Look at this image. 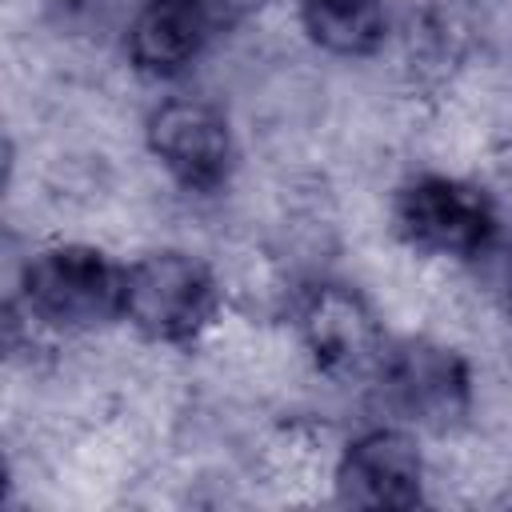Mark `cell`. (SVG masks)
<instances>
[{"label":"cell","instance_id":"obj_1","mask_svg":"<svg viewBox=\"0 0 512 512\" xmlns=\"http://www.w3.org/2000/svg\"><path fill=\"white\" fill-rule=\"evenodd\" d=\"M124 280L128 268H116L100 248L56 244L28 264L24 300L36 320L84 332L124 316Z\"/></svg>","mask_w":512,"mask_h":512},{"label":"cell","instance_id":"obj_2","mask_svg":"<svg viewBox=\"0 0 512 512\" xmlns=\"http://www.w3.org/2000/svg\"><path fill=\"white\" fill-rule=\"evenodd\" d=\"M220 292L212 272L184 252H152L128 268L124 316L152 340L188 344L216 316Z\"/></svg>","mask_w":512,"mask_h":512},{"label":"cell","instance_id":"obj_3","mask_svg":"<svg viewBox=\"0 0 512 512\" xmlns=\"http://www.w3.org/2000/svg\"><path fill=\"white\" fill-rule=\"evenodd\" d=\"M392 220L404 244L432 256H480L496 236L488 196L452 176H420L400 188Z\"/></svg>","mask_w":512,"mask_h":512},{"label":"cell","instance_id":"obj_4","mask_svg":"<svg viewBox=\"0 0 512 512\" xmlns=\"http://www.w3.org/2000/svg\"><path fill=\"white\" fill-rule=\"evenodd\" d=\"M376 380L384 404L420 428L456 424L472 400L468 364L452 348H440L432 340H404L384 348Z\"/></svg>","mask_w":512,"mask_h":512},{"label":"cell","instance_id":"obj_5","mask_svg":"<svg viewBox=\"0 0 512 512\" xmlns=\"http://www.w3.org/2000/svg\"><path fill=\"white\" fill-rule=\"evenodd\" d=\"M296 324L304 336V348L312 352L316 368L332 376H360L376 372L384 356V340L376 328V316L368 304L340 288V284H316L304 292L296 308Z\"/></svg>","mask_w":512,"mask_h":512},{"label":"cell","instance_id":"obj_6","mask_svg":"<svg viewBox=\"0 0 512 512\" xmlns=\"http://www.w3.org/2000/svg\"><path fill=\"white\" fill-rule=\"evenodd\" d=\"M148 144L156 160L192 192H212L228 180L232 136L228 120L200 100H168L148 120Z\"/></svg>","mask_w":512,"mask_h":512},{"label":"cell","instance_id":"obj_7","mask_svg":"<svg viewBox=\"0 0 512 512\" xmlns=\"http://www.w3.org/2000/svg\"><path fill=\"white\" fill-rule=\"evenodd\" d=\"M420 484V452L396 428H376L352 440L336 468V492L352 508H412L420 504Z\"/></svg>","mask_w":512,"mask_h":512},{"label":"cell","instance_id":"obj_8","mask_svg":"<svg viewBox=\"0 0 512 512\" xmlns=\"http://www.w3.org/2000/svg\"><path fill=\"white\" fill-rule=\"evenodd\" d=\"M208 28L196 0H144L128 20V56L148 76H176L192 64Z\"/></svg>","mask_w":512,"mask_h":512},{"label":"cell","instance_id":"obj_9","mask_svg":"<svg viewBox=\"0 0 512 512\" xmlns=\"http://www.w3.org/2000/svg\"><path fill=\"white\" fill-rule=\"evenodd\" d=\"M384 0H304L308 36L336 56H368L384 40Z\"/></svg>","mask_w":512,"mask_h":512},{"label":"cell","instance_id":"obj_10","mask_svg":"<svg viewBox=\"0 0 512 512\" xmlns=\"http://www.w3.org/2000/svg\"><path fill=\"white\" fill-rule=\"evenodd\" d=\"M72 20H84V24H108L120 8H124V0H56Z\"/></svg>","mask_w":512,"mask_h":512}]
</instances>
